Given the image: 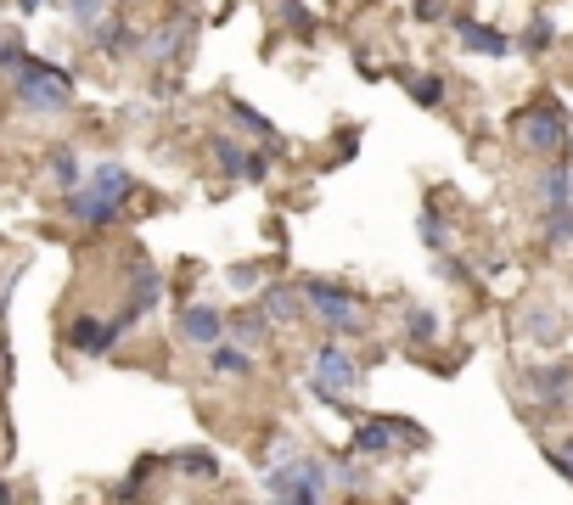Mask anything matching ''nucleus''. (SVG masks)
I'll return each instance as SVG.
<instances>
[{"mask_svg": "<svg viewBox=\"0 0 573 505\" xmlns=\"http://www.w3.org/2000/svg\"><path fill=\"white\" fill-rule=\"evenodd\" d=\"M0 444H7V438H0Z\"/></svg>", "mask_w": 573, "mask_h": 505, "instance_id": "37", "label": "nucleus"}, {"mask_svg": "<svg viewBox=\"0 0 573 505\" xmlns=\"http://www.w3.org/2000/svg\"><path fill=\"white\" fill-rule=\"evenodd\" d=\"M535 202L540 209H568L573 202V164H546L540 175H535Z\"/></svg>", "mask_w": 573, "mask_h": 505, "instance_id": "14", "label": "nucleus"}, {"mask_svg": "<svg viewBox=\"0 0 573 505\" xmlns=\"http://www.w3.org/2000/svg\"><path fill=\"white\" fill-rule=\"evenodd\" d=\"M270 315H265V303H259V310H243V315H231V332L225 337H236V343H243V348H265L270 343Z\"/></svg>", "mask_w": 573, "mask_h": 505, "instance_id": "18", "label": "nucleus"}, {"mask_svg": "<svg viewBox=\"0 0 573 505\" xmlns=\"http://www.w3.org/2000/svg\"><path fill=\"white\" fill-rule=\"evenodd\" d=\"M119 214H124V202L108 197V191H96V186H74V191H68V220H74V225L108 231Z\"/></svg>", "mask_w": 573, "mask_h": 505, "instance_id": "9", "label": "nucleus"}, {"mask_svg": "<svg viewBox=\"0 0 573 505\" xmlns=\"http://www.w3.org/2000/svg\"><path fill=\"white\" fill-rule=\"evenodd\" d=\"M434 270H439L445 281H456V287H467V281H472V270H467V265L456 259V252H450V247H445V252H434Z\"/></svg>", "mask_w": 573, "mask_h": 505, "instance_id": "31", "label": "nucleus"}, {"mask_svg": "<svg viewBox=\"0 0 573 505\" xmlns=\"http://www.w3.org/2000/svg\"><path fill=\"white\" fill-rule=\"evenodd\" d=\"M259 303H265V315L276 321V326H293L310 303H304V287H286V281H270L265 292H259Z\"/></svg>", "mask_w": 573, "mask_h": 505, "instance_id": "15", "label": "nucleus"}, {"mask_svg": "<svg viewBox=\"0 0 573 505\" xmlns=\"http://www.w3.org/2000/svg\"><path fill=\"white\" fill-rule=\"evenodd\" d=\"M540 236H546V247H568L573 242V202H568V209H540Z\"/></svg>", "mask_w": 573, "mask_h": 505, "instance_id": "23", "label": "nucleus"}, {"mask_svg": "<svg viewBox=\"0 0 573 505\" xmlns=\"http://www.w3.org/2000/svg\"><path fill=\"white\" fill-rule=\"evenodd\" d=\"M456 34H461V45H467V50H478V57H506V50H512V40H506L501 29L472 23V18H456Z\"/></svg>", "mask_w": 573, "mask_h": 505, "instance_id": "16", "label": "nucleus"}, {"mask_svg": "<svg viewBox=\"0 0 573 505\" xmlns=\"http://www.w3.org/2000/svg\"><path fill=\"white\" fill-rule=\"evenodd\" d=\"M175 332H180V343H191V348H214V343L231 332V315L214 310V303H186V310L175 315Z\"/></svg>", "mask_w": 573, "mask_h": 505, "instance_id": "7", "label": "nucleus"}, {"mask_svg": "<svg viewBox=\"0 0 573 505\" xmlns=\"http://www.w3.org/2000/svg\"><path fill=\"white\" fill-rule=\"evenodd\" d=\"M349 388H360V366H355V354H349L338 337H332V343H321V348H315V377H310V393H315L321 404H338V411H344Z\"/></svg>", "mask_w": 573, "mask_h": 505, "instance_id": "4", "label": "nucleus"}, {"mask_svg": "<svg viewBox=\"0 0 573 505\" xmlns=\"http://www.w3.org/2000/svg\"><path fill=\"white\" fill-rule=\"evenodd\" d=\"M45 7V0H18V12H40Z\"/></svg>", "mask_w": 573, "mask_h": 505, "instance_id": "36", "label": "nucleus"}, {"mask_svg": "<svg viewBox=\"0 0 573 505\" xmlns=\"http://www.w3.org/2000/svg\"><path fill=\"white\" fill-rule=\"evenodd\" d=\"M304 287V303L332 326V337H355L360 326H366V315H360V303H355V292L344 287V281H326V276H310V281H299Z\"/></svg>", "mask_w": 573, "mask_h": 505, "instance_id": "3", "label": "nucleus"}, {"mask_svg": "<svg viewBox=\"0 0 573 505\" xmlns=\"http://www.w3.org/2000/svg\"><path fill=\"white\" fill-rule=\"evenodd\" d=\"M270 180V158L265 152H248V164H243V186H265Z\"/></svg>", "mask_w": 573, "mask_h": 505, "instance_id": "33", "label": "nucleus"}, {"mask_svg": "<svg viewBox=\"0 0 573 505\" xmlns=\"http://www.w3.org/2000/svg\"><path fill=\"white\" fill-rule=\"evenodd\" d=\"M68 18H74V23H79V29L90 34L96 23L108 18V0H68Z\"/></svg>", "mask_w": 573, "mask_h": 505, "instance_id": "29", "label": "nucleus"}, {"mask_svg": "<svg viewBox=\"0 0 573 505\" xmlns=\"http://www.w3.org/2000/svg\"><path fill=\"white\" fill-rule=\"evenodd\" d=\"M529 399L540 404V411H562V404L573 399V360H551V366H535L529 377Z\"/></svg>", "mask_w": 573, "mask_h": 505, "instance_id": "8", "label": "nucleus"}, {"mask_svg": "<svg viewBox=\"0 0 573 505\" xmlns=\"http://www.w3.org/2000/svg\"><path fill=\"white\" fill-rule=\"evenodd\" d=\"M169 467L186 472V478H198V483H214V478H220V461H214L209 449H175V454H169Z\"/></svg>", "mask_w": 573, "mask_h": 505, "instance_id": "20", "label": "nucleus"}, {"mask_svg": "<svg viewBox=\"0 0 573 505\" xmlns=\"http://www.w3.org/2000/svg\"><path fill=\"white\" fill-rule=\"evenodd\" d=\"M7 371H12V360H7V343H0V382H7Z\"/></svg>", "mask_w": 573, "mask_h": 505, "instance_id": "35", "label": "nucleus"}, {"mask_svg": "<svg viewBox=\"0 0 573 505\" xmlns=\"http://www.w3.org/2000/svg\"><path fill=\"white\" fill-rule=\"evenodd\" d=\"M265 281V265H231V287L236 292H254Z\"/></svg>", "mask_w": 573, "mask_h": 505, "instance_id": "32", "label": "nucleus"}, {"mask_svg": "<svg viewBox=\"0 0 573 505\" xmlns=\"http://www.w3.org/2000/svg\"><path fill=\"white\" fill-rule=\"evenodd\" d=\"M85 186L108 191V197H119V202H130V197H135V175H130L124 164H113V158H108V164H96V169L85 175Z\"/></svg>", "mask_w": 573, "mask_h": 505, "instance_id": "19", "label": "nucleus"}, {"mask_svg": "<svg viewBox=\"0 0 573 505\" xmlns=\"http://www.w3.org/2000/svg\"><path fill=\"white\" fill-rule=\"evenodd\" d=\"M517 326H523V337H529L535 348H557V343L568 337V315L557 310V303H546V298H535L529 310H523Z\"/></svg>", "mask_w": 573, "mask_h": 505, "instance_id": "10", "label": "nucleus"}, {"mask_svg": "<svg viewBox=\"0 0 573 505\" xmlns=\"http://www.w3.org/2000/svg\"><path fill=\"white\" fill-rule=\"evenodd\" d=\"M265 494L276 500H293V505H310V500H326L332 494V461L321 454H286V461L265 467Z\"/></svg>", "mask_w": 573, "mask_h": 505, "instance_id": "1", "label": "nucleus"}, {"mask_svg": "<svg viewBox=\"0 0 573 505\" xmlns=\"http://www.w3.org/2000/svg\"><path fill=\"white\" fill-rule=\"evenodd\" d=\"M416 18H422V23H445L450 7H445V0H416Z\"/></svg>", "mask_w": 573, "mask_h": 505, "instance_id": "34", "label": "nucleus"}, {"mask_svg": "<svg viewBox=\"0 0 573 505\" xmlns=\"http://www.w3.org/2000/svg\"><path fill=\"white\" fill-rule=\"evenodd\" d=\"M141 40L147 34H135L124 18H102L90 29V50H102V57H130V50H141Z\"/></svg>", "mask_w": 573, "mask_h": 505, "instance_id": "13", "label": "nucleus"}, {"mask_svg": "<svg viewBox=\"0 0 573 505\" xmlns=\"http://www.w3.org/2000/svg\"><path fill=\"white\" fill-rule=\"evenodd\" d=\"M243 164H248V152L236 146L231 135H220V141H214V169H220L225 180H243Z\"/></svg>", "mask_w": 573, "mask_h": 505, "instance_id": "24", "label": "nucleus"}, {"mask_svg": "<svg viewBox=\"0 0 573 505\" xmlns=\"http://www.w3.org/2000/svg\"><path fill=\"white\" fill-rule=\"evenodd\" d=\"M551 45H557V23L551 18H535L529 29H523V50H529V57H546Z\"/></svg>", "mask_w": 573, "mask_h": 505, "instance_id": "27", "label": "nucleus"}, {"mask_svg": "<svg viewBox=\"0 0 573 505\" xmlns=\"http://www.w3.org/2000/svg\"><path fill=\"white\" fill-rule=\"evenodd\" d=\"M546 461H551V467H557V472H562L568 483H573V433H568V438H551V444H546Z\"/></svg>", "mask_w": 573, "mask_h": 505, "instance_id": "30", "label": "nucleus"}, {"mask_svg": "<svg viewBox=\"0 0 573 505\" xmlns=\"http://www.w3.org/2000/svg\"><path fill=\"white\" fill-rule=\"evenodd\" d=\"M12 85L29 113H68V101H74V74L57 63H40V57H23L12 68Z\"/></svg>", "mask_w": 573, "mask_h": 505, "instance_id": "2", "label": "nucleus"}, {"mask_svg": "<svg viewBox=\"0 0 573 505\" xmlns=\"http://www.w3.org/2000/svg\"><path fill=\"white\" fill-rule=\"evenodd\" d=\"M439 315L434 310H422V303H411V310H405V337L416 343V348H427V343H439Z\"/></svg>", "mask_w": 573, "mask_h": 505, "instance_id": "22", "label": "nucleus"}, {"mask_svg": "<svg viewBox=\"0 0 573 505\" xmlns=\"http://www.w3.org/2000/svg\"><path fill=\"white\" fill-rule=\"evenodd\" d=\"M209 371H214V377H248V371H254V348H243L236 337H220V343L209 348Z\"/></svg>", "mask_w": 573, "mask_h": 505, "instance_id": "17", "label": "nucleus"}, {"mask_svg": "<svg viewBox=\"0 0 573 505\" xmlns=\"http://www.w3.org/2000/svg\"><path fill=\"white\" fill-rule=\"evenodd\" d=\"M119 337H124L119 321H96V315H79V321L68 326V348H74V354H90V360H96V354H108Z\"/></svg>", "mask_w": 573, "mask_h": 505, "instance_id": "12", "label": "nucleus"}, {"mask_svg": "<svg viewBox=\"0 0 573 505\" xmlns=\"http://www.w3.org/2000/svg\"><path fill=\"white\" fill-rule=\"evenodd\" d=\"M186 45H191V18H169L164 29H153L147 40H141V57H147L153 68H164V63L180 57Z\"/></svg>", "mask_w": 573, "mask_h": 505, "instance_id": "11", "label": "nucleus"}, {"mask_svg": "<svg viewBox=\"0 0 573 505\" xmlns=\"http://www.w3.org/2000/svg\"><path fill=\"white\" fill-rule=\"evenodd\" d=\"M416 231H422V242L434 247V252H445V247H450V220H439V209H422Z\"/></svg>", "mask_w": 573, "mask_h": 505, "instance_id": "28", "label": "nucleus"}, {"mask_svg": "<svg viewBox=\"0 0 573 505\" xmlns=\"http://www.w3.org/2000/svg\"><path fill=\"white\" fill-rule=\"evenodd\" d=\"M231 113H236V124H243L248 135H265L270 146H281V135H276V124H270L265 113H254V108H248V101H231Z\"/></svg>", "mask_w": 573, "mask_h": 505, "instance_id": "26", "label": "nucleus"}, {"mask_svg": "<svg viewBox=\"0 0 573 505\" xmlns=\"http://www.w3.org/2000/svg\"><path fill=\"white\" fill-rule=\"evenodd\" d=\"M45 169H52V180L63 186V191H74V186H85V158L74 146H57L52 158H45Z\"/></svg>", "mask_w": 573, "mask_h": 505, "instance_id": "21", "label": "nucleus"}, {"mask_svg": "<svg viewBox=\"0 0 573 505\" xmlns=\"http://www.w3.org/2000/svg\"><path fill=\"white\" fill-rule=\"evenodd\" d=\"M517 146L535 152V158H562L568 146V113L557 101H535V108L517 113Z\"/></svg>", "mask_w": 573, "mask_h": 505, "instance_id": "5", "label": "nucleus"}, {"mask_svg": "<svg viewBox=\"0 0 573 505\" xmlns=\"http://www.w3.org/2000/svg\"><path fill=\"white\" fill-rule=\"evenodd\" d=\"M411 85V101L416 108H439L445 101V74H416V79H405Z\"/></svg>", "mask_w": 573, "mask_h": 505, "instance_id": "25", "label": "nucleus"}, {"mask_svg": "<svg viewBox=\"0 0 573 505\" xmlns=\"http://www.w3.org/2000/svg\"><path fill=\"white\" fill-rule=\"evenodd\" d=\"M355 454H389V449H400V444H427V433L416 427V422H394V416H371V422H360L355 427Z\"/></svg>", "mask_w": 573, "mask_h": 505, "instance_id": "6", "label": "nucleus"}]
</instances>
